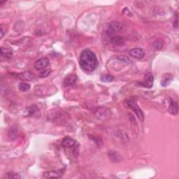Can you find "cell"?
Wrapping results in <instances>:
<instances>
[{
    "mask_svg": "<svg viewBox=\"0 0 179 179\" xmlns=\"http://www.w3.org/2000/svg\"><path fill=\"white\" fill-rule=\"evenodd\" d=\"M79 64L81 68L85 71H93L98 66V60L96 55L90 50H84L80 55Z\"/></svg>",
    "mask_w": 179,
    "mask_h": 179,
    "instance_id": "obj_1",
    "label": "cell"
},
{
    "mask_svg": "<svg viewBox=\"0 0 179 179\" xmlns=\"http://www.w3.org/2000/svg\"><path fill=\"white\" fill-rule=\"evenodd\" d=\"M125 105L128 106V108L131 109L136 114V116L138 118L141 120V122L144 121V114L143 113L142 110L139 108V105L137 104L136 100L134 98H129L127 100H125Z\"/></svg>",
    "mask_w": 179,
    "mask_h": 179,
    "instance_id": "obj_2",
    "label": "cell"
},
{
    "mask_svg": "<svg viewBox=\"0 0 179 179\" xmlns=\"http://www.w3.org/2000/svg\"><path fill=\"white\" fill-rule=\"evenodd\" d=\"M122 29V25L118 22H111L106 29V34L109 38L116 36V34L119 33Z\"/></svg>",
    "mask_w": 179,
    "mask_h": 179,
    "instance_id": "obj_3",
    "label": "cell"
},
{
    "mask_svg": "<svg viewBox=\"0 0 179 179\" xmlns=\"http://www.w3.org/2000/svg\"><path fill=\"white\" fill-rule=\"evenodd\" d=\"M154 82V77L150 72H148L146 73L144 76V80L141 82L137 83L138 85L141 86V87H146V88H151L153 85Z\"/></svg>",
    "mask_w": 179,
    "mask_h": 179,
    "instance_id": "obj_4",
    "label": "cell"
},
{
    "mask_svg": "<svg viewBox=\"0 0 179 179\" xmlns=\"http://www.w3.org/2000/svg\"><path fill=\"white\" fill-rule=\"evenodd\" d=\"M48 65H49V59L46 57H42L35 62L34 67L37 70L42 71L48 68Z\"/></svg>",
    "mask_w": 179,
    "mask_h": 179,
    "instance_id": "obj_5",
    "label": "cell"
},
{
    "mask_svg": "<svg viewBox=\"0 0 179 179\" xmlns=\"http://www.w3.org/2000/svg\"><path fill=\"white\" fill-rule=\"evenodd\" d=\"M129 53H130V56L136 58V59H141L145 55V52H144V50L142 48H132V49L130 50Z\"/></svg>",
    "mask_w": 179,
    "mask_h": 179,
    "instance_id": "obj_6",
    "label": "cell"
},
{
    "mask_svg": "<svg viewBox=\"0 0 179 179\" xmlns=\"http://www.w3.org/2000/svg\"><path fill=\"white\" fill-rule=\"evenodd\" d=\"M64 171L58 170V171H49V172H45L43 174V176L45 178H57L62 176L63 174Z\"/></svg>",
    "mask_w": 179,
    "mask_h": 179,
    "instance_id": "obj_7",
    "label": "cell"
},
{
    "mask_svg": "<svg viewBox=\"0 0 179 179\" xmlns=\"http://www.w3.org/2000/svg\"><path fill=\"white\" fill-rule=\"evenodd\" d=\"M77 81V76L74 74H70L67 76L64 80V85L65 87H73Z\"/></svg>",
    "mask_w": 179,
    "mask_h": 179,
    "instance_id": "obj_8",
    "label": "cell"
},
{
    "mask_svg": "<svg viewBox=\"0 0 179 179\" xmlns=\"http://www.w3.org/2000/svg\"><path fill=\"white\" fill-rule=\"evenodd\" d=\"M62 146L64 148H74L77 144L76 141L73 139L71 138L70 136H66L62 141Z\"/></svg>",
    "mask_w": 179,
    "mask_h": 179,
    "instance_id": "obj_9",
    "label": "cell"
},
{
    "mask_svg": "<svg viewBox=\"0 0 179 179\" xmlns=\"http://www.w3.org/2000/svg\"><path fill=\"white\" fill-rule=\"evenodd\" d=\"M169 111L172 115L176 116L178 114V104L174 100H171L170 104H169Z\"/></svg>",
    "mask_w": 179,
    "mask_h": 179,
    "instance_id": "obj_10",
    "label": "cell"
},
{
    "mask_svg": "<svg viewBox=\"0 0 179 179\" xmlns=\"http://www.w3.org/2000/svg\"><path fill=\"white\" fill-rule=\"evenodd\" d=\"M173 79V76L172 74H166L164 75V77H163L162 80L160 82V84H161V86L162 87H166V86L169 85L170 84L171 82H172Z\"/></svg>",
    "mask_w": 179,
    "mask_h": 179,
    "instance_id": "obj_11",
    "label": "cell"
},
{
    "mask_svg": "<svg viewBox=\"0 0 179 179\" xmlns=\"http://www.w3.org/2000/svg\"><path fill=\"white\" fill-rule=\"evenodd\" d=\"M1 57H5V58H11L13 55V53L9 48H1Z\"/></svg>",
    "mask_w": 179,
    "mask_h": 179,
    "instance_id": "obj_12",
    "label": "cell"
},
{
    "mask_svg": "<svg viewBox=\"0 0 179 179\" xmlns=\"http://www.w3.org/2000/svg\"><path fill=\"white\" fill-rule=\"evenodd\" d=\"M18 77L20 78V79L25 80V81H29V80L32 79L33 77H34V76H33V74L31 72L25 71L23 72V73H20V74L18 75Z\"/></svg>",
    "mask_w": 179,
    "mask_h": 179,
    "instance_id": "obj_13",
    "label": "cell"
},
{
    "mask_svg": "<svg viewBox=\"0 0 179 179\" xmlns=\"http://www.w3.org/2000/svg\"><path fill=\"white\" fill-rule=\"evenodd\" d=\"M109 157L110 160H111L114 162H118L120 161V157L119 156V155L115 151H110L109 153Z\"/></svg>",
    "mask_w": 179,
    "mask_h": 179,
    "instance_id": "obj_14",
    "label": "cell"
},
{
    "mask_svg": "<svg viewBox=\"0 0 179 179\" xmlns=\"http://www.w3.org/2000/svg\"><path fill=\"white\" fill-rule=\"evenodd\" d=\"M38 111V108L36 105H32V106H29V107L27 108L25 112L27 113L26 116H32L33 114H35L37 111Z\"/></svg>",
    "mask_w": 179,
    "mask_h": 179,
    "instance_id": "obj_15",
    "label": "cell"
},
{
    "mask_svg": "<svg viewBox=\"0 0 179 179\" xmlns=\"http://www.w3.org/2000/svg\"><path fill=\"white\" fill-rule=\"evenodd\" d=\"M111 42H112L114 45H120L123 44L124 40L122 37H119V36H115V37L111 38Z\"/></svg>",
    "mask_w": 179,
    "mask_h": 179,
    "instance_id": "obj_16",
    "label": "cell"
},
{
    "mask_svg": "<svg viewBox=\"0 0 179 179\" xmlns=\"http://www.w3.org/2000/svg\"><path fill=\"white\" fill-rule=\"evenodd\" d=\"M6 178H9V179H18V178H21L22 176L20 175L19 174H16V173H13V172H9L7 174V175H6Z\"/></svg>",
    "mask_w": 179,
    "mask_h": 179,
    "instance_id": "obj_17",
    "label": "cell"
},
{
    "mask_svg": "<svg viewBox=\"0 0 179 179\" xmlns=\"http://www.w3.org/2000/svg\"><path fill=\"white\" fill-rule=\"evenodd\" d=\"M102 81L104 83H109V82H111V81L114 80V76H111L110 74H104L103 76H101L100 78Z\"/></svg>",
    "mask_w": 179,
    "mask_h": 179,
    "instance_id": "obj_18",
    "label": "cell"
},
{
    "mask_svg": "<svg viewBox=\"0 0 179 179\" xmlns=\"http://www.w3.org/2000/svg\"><path fill=\"white\" fill-rule=\"evenodd\" d=\"M30 85L26 83H20L18 85V88H19L20 91H23V92H25V91L29 90L30 89Z\"/></svg>",
    "mask_w": 179,
    "mask_h": 179,
    "instance_id": "obj_19",
    "label": "cell"
},
{
    "mask_svg": "<svg viewBox=\"0 0 179 179\" xmlns=\"http://www.w3.org/2000/svg\"><path fill=\"white\" fill-rule=\"evenodd\" d=\"M51 72V69L49 68H46L45 69L42 70L39 73V77L40 78H45V77L48 76Z\"/></svg>",
    "mask_w": 179,
    "mask_h": 179,
    "instance_id": "obj_20",
    "label": "cell"
},
{
    "mask_svg": "<svg viewBox=\"0 0 179 179\" xmlns=\"http://www.w3.org/2000/svg\"><path fill=\"white\" fill-rule=\"evenodd\" d=\"M153 47L155 50H161L163 47V42L161 40H158L153 43Z\"/></svg>",
    "mask_w": 179,
    "mask_h": 179,
    "instance_id": "obj_21",
    "label": "cell"
},
{
    "mask_svg": "<svg viewBox=\"0 0 179 179\" xmlns=\"http://www.w3.org/2000/svg\"><path fill=\"white\" fill-rule=\"evenodd\" d=\"M9 136L11 139H15L16 137V132H15V130H13V129L11 130L9 132Z\"/></svg>",
    "mask_w": 179,
    "mask_h": 179,
    "instance_id": "obj_22",
    "label": "cell"
},
{
    "mask_svg": "<svg viewBox=\"0 0 179 179\" xmlns=\"http://www.w3.org/2000/svg\"><path fill=\"white\" fill-rule=\"evenodd\" d=\"M118 59H120V60L123 61V62H127V63H130V62H131V61H130L128 57H125V56H120V57H118Z\"/></svg>",
    "mask_w": 179,
    "mask_h": 179,
    "instance_id": "obj_23",
    "label": "cell"
},
{
    "mask_svg": "<svg viewBox=\"0 0 179 179\" xmlns=\"http://www.w3.org/2000/svg\"><path fill=\"white\" fill-rule=\"evenodd\" d=\"M174 26L176 28L178 27V19L176 18V21L174 23Z\"/></svg>",
    "mask_w": 179,
    "mask_h": 179,
    "instance_id": "obj_24",
    "label": "cell"
},
{
    "mask_svg": "<svg viewBox=\"0 0 179 179\" xmlns=\"http://www.w3.org/2000/svg\"><path fill=\"white\" fill-rule=\"evenodd\" d=\"M1 39L3 38V37H4V32H3V29L2 28H1Z\"/></svg>",
    "mask_w": 179,
    "mask_h": 179,
    "instance_id": "obj_25",
    "label": "cell"
}]
</instances>
